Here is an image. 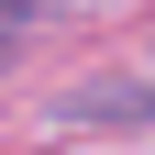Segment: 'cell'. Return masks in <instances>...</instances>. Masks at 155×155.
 <instances>
[{"label": "cell", "mask_w": 155, "mask_h": 155, "mask_svg": "<svg viewBox=\"0 0 155 155\" xmlns=\"http://www.w3.org/2000/svg\"><path fill=\"white\" fill-rule=\"evenodd\" d=\"M33 11H55V0H0V22H33Z\"/></svg>", "instance_id": "2"}, {"label": "cell", "mask_w": 155, "mask_h": 155, "mask_svg": "<svg viewBox=\"0 0 155 155\" xmlns=\"http://www.w3.org/2000/svg\"><path fill=\"white\" fill-rule=\"evenodd\" d=\"M0 55H11V22H0Z\"/></svg>", "instance_id": "3"}, {"label": "cell", "mask_w": 155, "mask_h": 155, "mask_svg": "<svg viewBox=\"0 0 155 155\" xmlns=\"http://www.w3.org/2000/svg\"><path fill=\"white\" fill-rule=\"evenodd\" d=\"M144 111H155L144 89H78V122H144Z\"/></svg>", "instance_id": "1"}]
</instances>
